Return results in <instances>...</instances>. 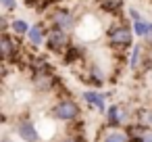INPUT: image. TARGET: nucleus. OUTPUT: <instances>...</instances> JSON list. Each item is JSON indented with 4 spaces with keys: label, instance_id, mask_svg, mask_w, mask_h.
Returning <instances> with one entry per match:
<instances>
[{
    "label": "nucleus",
    "instance_id": "nucleus-10",
    "mask_svg": "<svg viewBox=\"0 0 152 142\" xmlns=\"http://www.w3.org/2000/svg\"><path fill=\"white\" fill-rule=\"evenodd\" d=\"M121 4H123V0H100V7L108 13H117L121 9Z\"/></svg>",
    "mask_w": 152,
    "mask_h": 142
},
{
    "label": "nucleus",
    "instance_id": "nucleus-3",
    "mask_svg": "<svg viewBox=\"0 0 152 142\" xmlns=\"http://www.w3.org/2000/svg\"><path fill=\"white\" fill-rule=\"evenodd\" d=\"M52 25L63 29V32H69L73 27V15L67 11V9H56L52 13Z\"/></svg>",
    "mask_w": 152,
    "mask_h": 142
},
{
    "label": "nucleus",
    "instance_id": "nucleus-11",
    "mask_svg": "<svg viewBox=\"0 0 152 142\" xmlns=\"http://www.w3.org/2000/svg\"><path fill=\"white\" fill-rule=\"evenodd\" d=\"M2 52H4V57L9 59L11 57V52H13V42H11V38L9 36H2Z\"/></svg>",
    "mask_w": 152,
    "mask_h": 142
},
{
    "label": "nucleus",
    "instance_id": "nucleus-8",
    "mask_svg": "<svg viewBox=\"0 0 152 142\" xmlns=\"http://www.w3.org/2000/svg\"><path fill=\"white\" fill-rule=\"evenodd\" d=\"M83 98H86L90 104H96L100 111H104V98H102V94H96V92H83Z\"/></svg>",
    "mask_w": 152,
    "mask_h": 142
},
{
    "label": "nucleus",
    "instance_id": "nucleus-9",
    "mask_svg": "<svg viewBox=\"0 0 152 142\" xmlns=\"http://www.w3.org/2000/svg\"><path fill=\"white\" fill-rule=\"evenodd\" d=\"M148 29H150V23H146V21H142V19L133 21V34H135V36L146 38V36H148Z\"/></svg>",
    "mask_w": 152,
    "mask_h": 142
},
{
    "label": "nucleus",
    "instance_id": "nucleus-14",
    "mask_svg": "<svg viewBox=\"0 0 152 142\" xmlns=\"http://www.w3.org/2000/svg\"><path fill=\"white\" fill-rule=\"evenodd\" d=\"M0 4H2V9H4V11H13V9L17 7L15 0H0Z\"/></svg>",
    "mask_w": 152,
    "mask_h": 142
},
{
    "label": "nucleus",
    "instance_id": "nucleus-5",
    "mask_svg": "<svg viewBox=\"0 0 152 142\" xmlns=\"http://www.w3.org/2000/svg\"><path fill=\"white\" fill-rule=\"evenodd\" d=\"M19 136L23 138V140H27V142H36L38 140V132H36V127H34V123H21L19 127Z\"/></svg>",
    "mask_w": 152,
    "mask_h": 142
},
{
    "label": "nucleus",
    "instance_id": "nucleus-4",
    "mask_svg": "<svg viewBox=\"0 0 152 142\" xmlns=\"http://www.w3.org/2000/svg\"><path fill=\"white\" fill-rule=\"evenodd\" d=\"M108 38L115 46H127V44H131V29L123 27V25H117L108 32Z\"/></svg>",
    "mask_w": 152,
    "mask_h": 142
},
{
    "label": "nucleus",
    "instance_id": "nucleus-1",
    "mask_svg": "<svg viewBox=\"0 0 152 142\" xmlns=\"http://www.w3.org/2000/svg\"><path fill=\"white\" fill-rule=\"evenodd\" d=\"M52 113H54V117L56 119H73V117H77L79 115V107L73 102V100H63V102H58L54 109H52Z\"/></svg>",
    "mask_w": 152,
    "mask_h": 142
},
{
    "label": "nucleus",
    "instance_id": "nucleus-15",
    "mask_svg": "<svg viewBox=\"0 0 152 142\" xmlns=\"http://www.w3.org/2000/svg\"><path fill=\"white\" fill-rule=\"evenodd\" d=\"M140 61V46H133V54H131V67H135Z\"/></svg>",
    "mask_w": 152,
    "mask_h": 142
},
{
    "label": "nucleus",
    "instance_id": "nucleus-18",
    "mask_svg": "<svg viewBox=\"0 0 152 142\" xmlns=\"http://www.w3.org/2000/svg\"><path fill=\"white\" fill-rule=\"evenodd\" d=\"M142 142H152V136H144V140Z\"/></svg>",
    "mask_w": 152,
    "mask_h": 142
},
{
    "label": "nucleus",
    "instance_id": "nucleus-7",
    "mask_svg": "<svg viewBox=\"0 0 152 142\" xmlns=\"http://www.w3.org/2000/svg\"><path fill=\"white\" fill-rule=\"evenodd\" d=\"M11 29H13L15 34H19V36H23V34L27 36V32L31 29V25H29L27 21H23V19H15V21L11 23Z\"/></svg>",
    "mask_w": 152,
    "mask_h": 142
},
{
    "label": "nucleus",
    "instance_id": "nucleus-12",
    "mask_svg": "<svg viewBox=\"0 0 152 142\" xmlns=\"http://www.w3.org/2000/svg\"><path fill=\"white\" fill-rule=\"evenodd\" d=\"M104 142H127V138H125V134H121V132H113L110 136H106Z\"/></svg>",
    "mask_w": 152,
    "mask_h": 142
},
{
    "label": "nucleus",
    "instance_id": "nucleus-2",
    "mask_svg": "<svg viewBox=\"0 0 152 142\" xmlns=\"http://www.w3.org/2000/svg\"><path fill=\"white\" fill-rule=\"evenodd\" d=\"M67 44H69V36H67V32H63V29H58V27L50 29V34L46 36V46H48L50 50H61V48H65Z\"/></svg>",
    "mask_w": 152,
    "mask_h": 142
},
{
    "label": "nucleus",
    "instance_id": "nucleus-13",
    "mask_svg": "<svg viewBox=\"0 0 152 142\" xmlns=\"http://www.w3.org/2000/svg\"><path fill=\"white\" fill-rule=\"evenodd\" d=\"M108 119H110V123L119 121V109H117V107H110V109H108Z\"/></svg>",
    "mask_w": 152,
    "mask_h": 142
},
{
    "label": "nucleus",
    "instance_id": "nucleus-6",
    "mask_svg": "<svg viewBox=\"0 0 152 142\" xmlns=\"http://www.w3.org/2000/svg\"><path fill=\"white\" fill-rule=\"evenodd\" d=\"M27 40H29V44H34V46L44 44V32H42V27H40V25H31V29L27 32Z\"/></svg>",
    "mask_w": 152,
    "mask_h": 142
},
{
    "label": "nucleus",
    "instance_id": "nucleus-16",
    "mask_svg": "<svg viewBox=\"0 0 152 142\" xmlns=\"http://www.w3.org/2000/svg\"><path fill=\"white\" fill-rule=\"evenodd\" d=\"M129 17H131L133 21H137V19H142V17H140V13H137L135 9H131V11H129Z\"/></svg>",
    "mask_w": 152,
    "mask_h": 142
},
{
    "label": "nucleus",
    "instance_id": "nucleus-17",
    "mask_svg": "<svg viewBox=\"0 0 152 142\" xmlns=\"http://www.w3.org/2000/svg\"><path fill=\"white\" fill-rule=\"evenodd\" d=\"M146 38H148V42L152 44V23H150V29H148V36H146Z\"/></svg>",
    "mask_w": 152,
    "mask_h": 142
}]
</instances>
